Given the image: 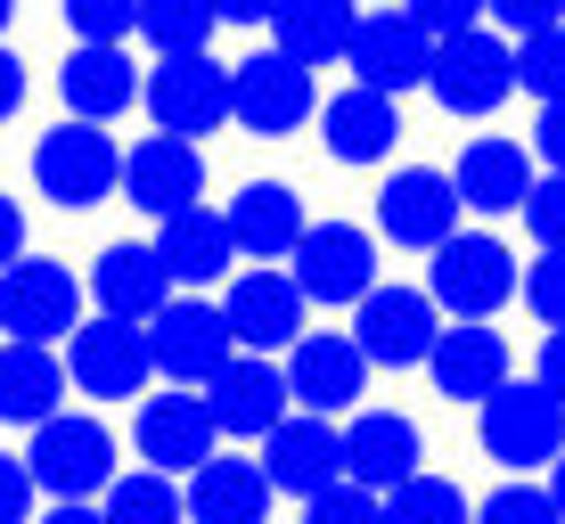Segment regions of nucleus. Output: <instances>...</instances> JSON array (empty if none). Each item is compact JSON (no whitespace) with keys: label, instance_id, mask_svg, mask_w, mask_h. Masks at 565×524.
Instances as JSON below:
<instances>
[{"label":"nucleus","instance_id":"1","mask_svg":"<svg viewBox=\"0 0 565 524\" xmlns=\"http://www.w3.org/2000/svg\"><path fill=\"white\" fill-rule=\"evenodd\" d=\"M115 181H124V148H115L107 124L66 115V124H50L42 140H33V189H42L50 205L90 213V205L115 197Z\"/></svg>","mask_w":565,"mask_h":524},{"label":"nucleus","instance_id":"2","mask_svg":"<svg viewBox=\"0 0 565 524\" xmlns=\"http://www.w3.org/2000/svg\"><path fill=\"white\" fill-rule=\"evenodd\" d=\"M426 296H435L443 320H492L500 303L516 296V255L492 238V229H451L443 246H426Z\"/></svg>","mask_w":565,"mask_h":524},{"label":"nucleus","instance_id":"3","mask_svg":"<svg viewBox=\"0 0 565 524\" xmlns=\"http://www.w3.org/2000/svg\"><path fill=\"white\" fill-rule=\"evenodd\" d=\"M476 410H483V451H492L509 475H533V468H550V459L565 451V402L550 394V385H533V377L524 385L500 377Z\"/></svg>","mask_w":565,"mask_h":524},{"label":"nucleus","instance_id":"4","mask_svg":"<svg viewBox=\"0 0 565 524\" xmlns=\"http://www.w3.org/2000/svg\"><path fill=\"white\" fill-rule=\"evenodd\" d=\"M25 468H33V483H42L50 500H99L115 483V435L90 410H50L33 426Z\"/></svg>","mask_w":565,"mask_h":524},{"label":"nucleus","instance_id":"5","mask_svg":"<svg viewBox=\"0 0 565 524\" xmlns=\"http://www.w3.org/2000/svg\"><path fill=\"white\" fill-rule=\"evenodd\" d=\"M148 377H156V361H148V328L140 320H74L66 328V385L74 394H90V402H131V394H148Z\"/></svg>","mask_w":565,"mask_h":524},{"label":"nucleus","instance_id":"6","mask_svg":"<svg viewBox=\"0 0 565 524\" xmlns=\"http://www.w3.org/2000/svg\"><path fill=\"white\" fill-rule=\"evenodd\" d=\"M426 90L443 99V115H492V107L516 90V50H509V33H483V25L443 33L435 57H426Z\"/></svg>","mask_w":565,"mask_h":524},{"label":"nucleus","instance_id":"7","mask_svg":"<svg viewBox=\"0 0 565 524\" xmlns=\"http://www.w3.org/2000/svg\"><path fill=\"white\" fill-rule=\"evenodd\" d=\"M140 99L156 115V131L205 140V131L230 124V66L213 50H172V57H156V74H140Z\"/></svg>","mask_w":565,"mask_h":524},{"label":"nucleus","instance_id":"8","mask_svg":"<svg viewBox=\"0 0 565 524\" xmlns=\"http://www.w3.org/2000/svg\"><path fill=\"white\" fill-rule=\"evenodd\" d=\"M311 107H320V83H311V66L279 50H255L230 66V124H246L255 140H287V131L311 124Z\"/></svg>","mask_w":565,"mask_h":524},{"label":"nucleus","instance_id":"9","mask_svg":"<svg viewBox=\"0 0 565 524\" xmlns=\"http://www.w3.org/2000/svg\"><path fill=\"white\" fill-rule=\"evenodd\" d=\"M287 279L303 287V303H361L377 287V238L361 222H303V238L287 246Z\"/></svg>","mask_w":565,"mask_h":524},{"label":"nucleus","instance_id":"10","mask_svg":"<svg viewBox=\"0 0 565 524\" xmlns=\"http://www.w3.org/2000/svg\"><path fill=\"white\" fill-rule=\"evenodd\" d=\"M83 320V279L66 263L17 255L0 263V336L17 344H66V328Z\"/></svg>","mask_w":565,"mask_h":524},{"label":"nucleus","instance_id":"11","mask_svg":"<svg viewBox=\"0 0 565 524\" xmlns=\"http://www.w3.org/2000/svg\"><path fill=\"white\" fill-rule=\"evenodd\" d=\"M140 328H148V361H156V377H172V385H205L213 368L238 353V344H230L222 303H198V287H189V296H164Z\"/></svg>","mask_w":565,"mask_h":524},{"label":"nucleus","instance_id":"12","mask_svg":"<svg viewBox=\"0 0 565 524\" xmlns=\"http://www.w3.org/2000/svg\"><path fill=\"white\" fill-rule=\"evenodd\" d=\"M222 320H230V344H238V353H287V344L303 336L311 303H303V287L287 279L279 263H255V270H238V279H230Z\"/></svg>","mask_w":565,"mask_h":524},{"label":"nucleus","instance_id":"13","mask_svg":"<svg viewBox=\"0 0 565 524\" xmlns=\"http://www.w3.org/2000/svg\"><path fill=\"white\" fill-rule=\"evenodd\" d=\"M361 394H369V353L344 328H320V336H303L287 344V402L296 410H320V418H344V410H361Z\"/></svg>","mask_w":565,"mask_h":524},{"label":"nucleus","instance_id":"14","mask_svg":"<svg viewBox=\"0 0 565 524\" xmlns=\"http://www.w3.org/2000/svg\"><path fill=\"white\" fill-rule=\"evenodd\" d=\"M426 57H435V33L411 25V9H369V17H353V42H344L353 83L385 90V99H402V90L426 83Z\"/></svg>","mask_w":565,"mask_h":524},{"label":"nucleus","instance_id":"15","mask_svg":"<svg viewBox=\"0 0 565 524\" xmlns=\"http://www.w3.org/2000/svg\"><path fill=\"white\" fill-rule=\"evenodd\" d=\"M435 328H443V312L426 287H369L353 303V344L369 353V368H418Z\"/></svg>","mask_w":565,"mask_h":524},{"label":"nucleus","instance_id":"16","mask_svg":"<svg viewBox=\"0 0 565 524\" xmlns=\"http://www.w3.org/2000/svg\"><path fill=\"white\" fill-rule=\"evenodd\" d=\"M131 442H140L148 468L164 475H189L198 459L222 451V426H213L198 385H172V394H140V418H131Z\"/></svg>","mask_w":565,"mask_h":524},{"label":"nucleus","instance_id":"17","mask_svg":"<svg viewBox=\"0 0 565 524\" xmlns=\"http://www.w3.org/2000/svg\"><path fill=\"white\" fill-rule=\"evenodd\" d=\"M205 394V410L222 435H238V442H263L270 426H279L296 402H287V368H270V353H230L213 377L198 385Z\"/></svg>","mask_w":565,"mask_h":524},{"label":"nucleus","instance_id":"18","mask_svg":"<svg viewBox=\"0 0 565 524\" xmlns=\"http://www.w3.org/2000/svg\"><path fill=\"white\" fill-rule=\"evenodd\" d=\"M377 229L394 246H443L459 229V189H451V172H435V164H402V172H385V189H377Z\"/></svg>","mask_w":565,"mask_h":524},{"label":"nucleus","instance_id":"19","mask_svg":"<svg viewBox=\"0 0 565 524\" xmlns=\"http://www.w3.org/2000/svg\"><path fill=\"white\" fill-rule=\"evenodd\" d=\"M115 189H124L140 213L164 222V213H181V205L205 197V148L181 140V131H148V140L124 157V181H115Z\"/></svg>","mask_w":565,"mask_h":524},{"label":"nucleus","instance_id":"20","mask_svg":"<svg viewBox=\"0 0 565 524\" xmlns=\"http://www.w3.org/2000/svg\"><path fill=\"white\" fill-rule=\"evenodd\" d=\"M263 475H270V492H296V500H311L320 483H337V475H344V435H337V418L287 410V418L263 435Z\"/></svg>","mask_w":565,"mask_h":524},{"label":"nucleus","instance_id":"21","mask_svg":"<svg viewBox=\"0 0 565 524\" xmlns=\"http://www.w3.org/2000/svg\"><path fill=\"white\" fill-rule=\"evenodd\" d=\"M148 246H156V263H164V279H172V287H213V279H230V270H238L230 222H222V213H213L205 197H198V205H181V213H164Z\"/></svg>","mask_w":565,"mask_h":524},{"label":"nucleus","instance_id":"22","mask_svg":"<svg viewBox=\"0 0 565 524\" xmlns=\"http://www.w3.org/2000/svg\"><path fill=\"white\" fill-rule=\"evenodd\" d=\"M344 435V475L369 483V492H394L402 475L426 468V435L411 410H361L353 426H337Z\"/></svg>","mask_w":565,"mask_h":524},{"label":"nucleus","instance_id":"23","mask_svg":"<svg viewBox=\"0 0 565 524\" xmlns=\"http://www.w3.org/2000/svg\"><path fill=\"white\" fill-rule=\"evenodd\" d=\"M270 475H263V459H198L189 468V492H181V509L189 524H270Z\"/></svg>","mask_w":565,"mask_h":524},{"label":"nucleus","instance_id":"24","mask_svg":"<svg viewBox=\"0 0 565 524\" xmlns=\"http://www.w3.org/2000/svg\"><path fill=\"white\" fill-rule=\"evenodd\" d=\"M222 222H230V246H238V263H287V246L303 238V197L287 181H246L238 197L222 205Z\"/></svg>","mask_w":565,"mask_h":524},{"label":"nucleus","instance_id":"25","mask_svg":"<svg viewBox=\"0 0 565 524\" xmlns=\"http://www.w3.org/2000/svg\"><path fill=\"white\" fill-rule=\"evenodd\" d=\"M533 181H541V172H533V148H516V140H467V148H459V164H451L459 213H483V222L516 213Z\"/></svg>","mask_w":565,"mask_h":524},{"label":"nucleus","instance_id":"26","mask_svg":"<svg viewBox=\"0 0 565 524\" xmlns=\"http://www.w3.org/2000/svg\"><path fill=\"white\" fill-rule=\"evenodd\" d=\"M418 368H435V394H451V402H483L500 377H509V336H500V328H483V320L435 328V344H426V361H418Z\"/></svg>","mask_w":565,"mask_h":524},{"label":"nucleus","instance_id":"27","mask_svg":"<svg viewBox=\"0 0 565 524\" xmlns=\"http://www.w3.org/2000/svg\"><path fill=\"white\" fill-rule=\"evenodd\" d=\"M57 90H66V115L115 124L124 107H140V66L124 57V42H74V57L57 66Z\"/></svg>","mask_w":565,"mask_h":524},{"label":"nucleus","instance_id":"28","mask_svg":"<svg viewBox=\"0 0 565 524\" xmlns=\"http://www.w3.org/2000/svg\"><path fill=\"white\" fill-rule=\"evenodd\" d=\"M320 140H328L337 164H385L402 148V107L385 99V90L353 83V90H337V99L320 107Z\"/></svg>","mask_w":565,"mask_h":524},{"label":"nucleus","instance_id":"29","mask_svg":"<svg viewBox=\"0 0 565 524\" xmlns=\"http://www.w3.org/2000/svg\"><path fill=\"white\" fill-rule=\"evenodd\" d=\"M361 0H270V50L296 57V66H337L344 42H353Z\"/></svg>","mask_w":565,"mask_h":524},{"label":"nucleus","instance_id":"30","mask_svg":"<svg viewBox=\"0 0 565 524\" xmlns=\"http://www.w3.org/2000/svg\"><path fill=\"white\" fill-rule=\"evenodd\" d=\"M66 361H57V344H17L0 336V418L9 426H42L50 410H66Z\"/></svg>","mask_w":565,"mask_h":524},{"label":"nucleus","instance_id":"31","mask_svg":"<svg viewBox=\"0 0 565 524\" xmlns=\"http://www.w3.org/2000/svg\"><path fill=\"white\" fill-rule=\"evenodd\" d=\"M90 296H99V312H115V320H148L156 303L172 296V279H164V263H156V246L115 238L107 255L90 263Z\"/></svg>","mask_w":565,"mask_h":524},{"label":"nucleus","instance_id":"32","mask_svg":"<svg viewBox=\"0 0 565 524\" xmlns=\"http://www.w3.org/2000/svg\"><path fill=\"white\" fill-rule=\"evenodd\" d=\"M99 516L107 524H189L181 509V475H164V468H115V483L99 492Z\"/></svg>","mask_w":565,"mask_h":524},{"label":"nucleus","instance_id":"33","mask_svg":"<svg viewBox=\"0 0 565 524\" xmlns=\"http://www.w3.org/2000/svg\"><path fill=\"white\" fill-rule=\"evenodd\" d=\"M131 33H140L156 57H172V50H213L222 17H213V0H140Z\"/></svg>","mask_w":565,"mask_h":524},{"label":"nucleus","instance_id":"34","mask_svg":"<svg viewBox=\"0 0 565 524\" xmlns=\"http://www.w3.org/2000/svg\"><path fill=\"white\" fill-rule=\"evenodd\" d=\"M377 500H385V524H467V516H476L451 475H426V468L402 475L394 492H377Z\"/></svg>","mask_w":565,"mask_h":524},{"label":"nucleus","instance_id":"35","mask_svg":"<svg viewBox=\"0 0 565 524\" xmlns=\"http://www.w3.org/2000/svg\"><path fill=\"white\" fill-rule=\"evenodd\" d=\"M516 90L533 99H565V25H541V33H516Z\"/></svg>","mask_w":565,"mask_h":524},{"label":"nucleus","instance_id":"36","mask_svg":"<svg viewBox=\"0 0 565 524\" xmlns=\"http://www.w3.org/2000/svg\"><path fill=\"white\" fill-rule=\"evenodd\" d=\"M303 524H385V500L369 492V483L337 475V483H320V492L303 500Z\"/></svg>","mask_w":565,"mask_h":524},{"label":"nucleus","instance_id":"37","mask_svg":"<svg viewBox=\"0 0 565 524\" xmlns=\"http://www.w3.org/2000/svg\"><path fill=\"white\" fill-rule=\"evenodd\" d=\"M467 524H565L557 516V500H550V483H500V492L492 500H483V509L476 516H467Z\"/></svg>","mask_w":565,"mask_h":524},{"label":"nucleus","instance_id":"38","mask_svg":"<svg viewBox=\"0 0 565 524\" xmlns=\"http://www.w3.org/2000/svg\"><path fill=\"white\" fill-rule=\"evenodd\" d=\"M516 296L541 328H565V246H541V263L516 279Z\"/></svg>","mask_w":565,"mask_h":524},{"label":"nucleus","instance_id":"39","mask_svg":"<svg viewBox=\"0 0 565 524\" xmlns=\"http://www.w3.org/2000/svg\"><path fill=\"white\" fill-rule=\"evenodd\" d=\"M131 17H140V0H66L74 42H131Z\"/></svg>","mask_w":565,"mask_h":524},{"label":"nucleus","instance_id":"40","mask_svg":"<svg viewBox=\"0 0 565 524\" xmlns=\"http://www.w3.org/2000/svg\"><path fill=\"white\" fill-rule=\"evenodd\" d=\"M524 229H533V246H565V172H550V181L524 189Z\"/></svg>","mask_w":565,"mask_h":524},{"label":"nucleus","instance_id":"41","mask_svg":"<svg viewBox=\"0 0 565 524\" xmlns=\"http://www.w3.org/2000/svg\"><path fill=\"white\" fill-rule=\"evenodd\" d=\"M411 9V25H426L443 42V33H467V25H483V0H402Z\"/></svg>","mask_w":565,"mask_h":524},{"label":"nucleus","instance_id":"42","mask_svg":"<svg viewBox=\"0 0 565 524\" xmlns=\"http://www.w3.org/2000/svg\"><path fill=\"white\" fill-rule=\"evenodd\" d=\"M33 500H42V483H33L25 459L0 451V524H33Z\"/></svg>","mask_w":565,"mask_h":524},{"label":"nucleus","instance_id":"43","mask_svg":"<svg viewBox=\"0 0 565 524\" xmlns=\"http://www.w3.org/2000/svg\"><path fill=\"white\" fill-rule=\"evenodd\" d=\"M483 17L509 33H541V25H565V0H483Z\"/></svg>","mask_w":565,"mask_h":524},{"label":"nucleus","instance_id":"44","mask_svg":"<svg viewBox=\"0 0 565 524\" xmlns=\"http://www.w3.org/2000/svg\"><path fill=\"white\" fill-rule=\"evenodd\" d=\"M533 157H550L565 172V99H541V124H533Z\"/></svg>","mask_w":565,"mask_h":524},{"label":"nucleus","instance_id":"45","mask_svg":"<svg viewBox=\"0 0 565 524\" xmlns=\"http://www.w3.org/2000/svg\"><path fill=\"white\" fill-rule=\"evenodd\" d=\"M17 107H25V57H17L9 42H0V124H9Z\"/></svg>","mask_w":565,"mask_h":524},{"label":"nucleus","instance_id":"46","mask_svg":"<svg viewBox=\"0 0 565 524\" xmlns=\"http://www.w3.org/2000/svg\"><path fill=\"white\" fill-rule=\"evenodd\" d=\"M533 385H550V394L565 402V328H550V336H541V368H533Z\"/></svg>","mask_w":565,"mask_h":524},{"label":"nucleus","instance_id":"47","mask_svg":"<svg viewBox=\"0 0 565 524\" xmlns=\"http://www.w3.org/2000/svg\"><path fill=\"white\" fill-rule=\"evenodd\" d=\"M17 255H25V205L0 197V263H17Z\"/></svg>","mask_w":565,"mask_h":524},{"label":"nucleus","instance_id":"48","mask_svg":"<svg viewBox=\"0 0 565 524\" xmlns=\"http://www.w3.org/2000/svg\"><path fill=\"white\" fill-rule=\"evenodd\" d=\"M33 524H107V516H99V500H50V516H33Z\"/></svg>","mask_w":565,"mask_h":524},{"label":"nucleus","instance_id":"49","mask_svg":"<svg viewBox=\"0 0 565 524\" xmlns=\"http://www.w3.org/2000/svg\"><path fill=\"white\" fill-rule=\"evenodd\" d=\"M213 17H222V25H263L270 0H213Z\"/></svg>","mask_w":565,"mask_h":524},{"label":"nucleus","instance_id":"50","mask_svg":"<svg viewBox=\"0 0 565 524\" xmlns=\"http://www.w3.org/2000/svg\"><path fill=\"white\" fill-rule=\"evenodd\" d=\"M550 500H557V516H565V451L550 459Z\"/></svg>","mask_w":565,"mask_h":524},{"label":"nucleus","instance_id":"51","mask_svg":"<svg viewBox=\"0 0 565 524\" xmlns=\"http://www.w3.org/2000/svg\"><path fill=\"white\" fill-rule=\"evenodd\" d=\"M9 17H17V0H0V33H9Z\"/></svg>","mask_w":565,"mask_h":524}]
</instances>
